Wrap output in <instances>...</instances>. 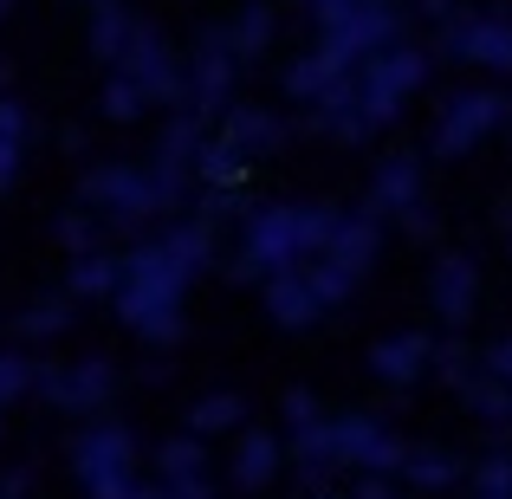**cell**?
<instances>
[{
    "instance_id": "18",
    "label": "cell",
    "mask_w": 512,
    "mask_h": 499,
    "mask_svg": "<svg viewBox=\"0 0 512 499\" xmlns=\"http://www.w3.org/2000/svg\"><path fill=\"white\" fill-rule=\"evenodd\" d=\"M422 20H435V26H448V20H454V0H422Z\"/></svg>"
},
{
    "instance_id": "21",
    "label": "cell",
    "mask_w": 512,
    "mask_h": 499,
    "mask_svg": "<svg viewBox=\"0 0 512 499\" xmlns=\"http://www.w3.org/2000/svg\"><path fill=\"white\" fill-rule=\"evenodd\" d=\"M357 499H389V487H383V474H370V480H363V487H357Z\"/></svg>"
},
{
    "instance_id": "17",
    "label": "cell",
    "mask_w": 512,
    "mask_h": 499,
    "mask_svg": "<svg viewBox=\"0 0 512 499\" xmlns=\"http://www.w3.org/2000/svg\"><path fill=\"white\" fill-rule=\"evenodd\" d=\"M487 376H493V383H506V389H512V337H506V344H493V350H487Z\"/></svg>"
},
{
    "instance_id": "20",
    "label": "cell",
    "mask_w": 512,
    "mask_h": 499,
    "mask_svg": "<svg viewBox=\"0 0 512 499\" xmlns=\"http://www.w3.org/2000/svg\"><path fill=\"white\" fill-rule=\"evenodd\" d=\"M201 422H208V428H221V422H234V402H208V409H201Z\"/></svg>"
},
{
    "instance_id": "15",
    "label": "cell",
    "mask_w": 512,
    "mask_h": 499,
    "mask_svg": "<svg viewBox=\"0 0 512 499\" xmlns=\"http://www.w3.org/2000/svg\"><path fill=\"white\" fill-rule=\"evenodd\" d=\"M234 137L266 150V143H279V124H273V117H234Z\"/></svg>"
},
{
    "instance_id": "3",
    "label": "cell",
    "mask_w": 512,
    "mask_h": 499,
    "mask_svg": "<svg viewBox=\"0 0 512 499\" xmlns=\"http://www.w3.org/2000/svg\"><path fill=\"white\" fill-rule=\"evenodd\" d=\"M376 247H383V227H376V214H338V227H331V247L318 253L305 273H312V286L325 292L331 305H338L344 292L363 286V273H370Z\"/></svg>"
},
{
    "instance_id": "16",
    "label": "cell",
    "mask_w": 512,
    "mask_h": 499,
    "mask_svg": "<svg viewBox=\"0 0 512 499\" xmlns=\"http://www.w3.org/2000/svg\"><path fill=\"white\" fill-rule=\"evenodd\" d=\"M266 33H273V20H266V13L253 7L247 20H240V46H247V52H253V46H266Z\"/></svg>"
},
{
    "instance_id": "10",
    "label": "cell",
    "mask_w": 512,
    "mask_h": 499,
    "mask_svg": "<svg viewBox=\"0 0 512 499\" xmlns=\"http://www.w3.org/2000/svg\"><path fill=\"white\" fill-rule=\"evenodd\" d=\"M415 201H422V163H415V156H389V163L376 169V208L409 214Z\"/></svg>"
},
{
    "instance_id": "19",
    "label": "cell",
    "mask_w": 512,
    "mask_h": 499,
    "mask_svg": "<svg viewBox=\"0 0 512 499\" xmlns=\"http://www.w3.org/2000/svg\"><path fill=\"white\" fill-rule=\"evenodd\" d=\"M208 169L227 182V175H240V156H234V150H214V163H208Z\"/></svg>"
},
{
    "instance_id": "2",
    "label": "cell",
    "mask_w": 512,
    "mask_h": 499,
    "mask_svg": "<svg viewBox=\"0 0 512 499\" xmlns=\"http://www.w3.org/2000/svg\"><path fill=\"white\" fill-rule=\"evenodd\" d=\"M422 78H428V52L402 46V39H396V46H383L376 59H363L357 72H350V85H357V104H363V117H370V130L396 124L402 98L422 91Z\"/></svg>"
},
{
    "instance_id": "9",
    "label": "cell",
    "mask_w": 512,
    "mask_h": 499,
    "mask_svg": "<svg viewBox=\"0 0 512 499\" xmlns=\"http://www.w3.org/2000/svg\"><path fill=\"white\" fill-rule=\"evenodd\" d=\"M266 305H273L279 325H318L331 299L312 286V273H279V279H273V292H266Z\"/></svg>"
},
{
    "instance_id": "12",
    "label": "cell",
    "mask_w": 512,
    "mask_h": 499,
    "mask_svg": "<svg viewBox=\"0 0 512 499\" xmlns=\"http://www.w3.org/2000/svg\"><path fill=\"white\" fill-rule=\"evenodd\" d=\"M338 78H350V72H338L325 52H312V59H299V65L286 72V91H292V98H312V104H318L331 85H338Z\"/></svg>"
},
{
    "instance_id": "6",
    "label": "cell",
    "mask_w": 512,
    "mask_h": 499,
    "mask_svg": "<svg viewBox=\"0 0 512 499\" xmlns=\"http://www.w3.org/2000/svg\"><path fill=\"white\" fill-rule=\"evenodd\" d=\"M331 428H338V461L363 467V474H402V441L376 415H344Z\"/></svg>"
},
{
    "instance_id": "14",
    "label": "cell",
    "mask_w": 512,
    "mask_h": 499,
    "mask_svg": "<svg viewBox=\"0 0 512 499\" xmlns=\"http://www.w3.org/2000/svg\"><path fill=\"white\" fill-rule=\"evenodd\" d=\"M273 461H279V454H273V441H266V435H253L247 448H240V487H266V480H273Z\"/></svg>"
},
{
    "instance_id": "4",
    "label": "cell",
    "mask_w": 512,
    "mask_h": 499,
    "mask_svg": "<svg viewBox=\"0 0 512 499\" xmlns=\"http://www.w3.org/2000/svg\"><path fill=\"white\" fill-rule=\"evenodd\" d=\"M506 111L512 104L500 91H454L435 117V156H467L474 143H487L493 130L506 124Z\"/></svg>"
},
{
    "instance_id": "13",
    "label": "cell",
    "mask_w": 512,
    "mask_h": 499,
    "mask_svg": "<svg viewBox=\"0 0 512 499\" xmlns=\"http://www.w3.org/2000/svg\"><path fill=\"white\" fill-rule=\"evenodd\" d=\"M474 499H512V454H487L474 467Z\"/></svg>"
},
{
    "instance_id": "7",
    "label": "cell",
    "mask_w": 512,
    "mask_h": 499,
    "mask_svg": "<svg viewBox=\"0 0 512 499\" xmlns=\"http://www.w3.org/2000/svg\"><path fill=\"white\" fill-rule=\"evenodd\" d=\"M474 292H480V273L467 253H441L435 273H428V299H435V312L448 318V325H467V312H474Z\"/></svg>"
},
{
    "instance_id": "11",
    "label": "cell",
    "mask_w": 512,
    "mask_h": 499,
    "mask_svg": "<svg viewBox=\"0 0 512 499\" xmlns=\"http://www.w3.org/2000/svg\"><path fill=\"white\" fill-rule=\"evenodd\" d=\"M454 454H441V448H415V454H402V480L409 487H422V493H441V487H454Z\"/></svg>"
},
{
    "instance_id": "8",
    "label": "cell",
    "mask_w": 512,
    "mask_h": 499,
    "mask_svg": "<svg viewBox=\"0 0 512 499\" xmlns=\"http://www.w3.org/2000/svg\"><path fill=\"white\" fill-rule=\"evenodd\" d=\"M428 363H435V344H428L422 331H396V337H383V344L370 350V370L383 376V383H396V389L415 383Z\"/></svg>"
},
{
    "instance_id": "1",
    "label": "cell",
    "mask_w": 512,
    "mask_h": 499,
    "mask_svg": "<svg viewBox=\"0 0 512 499\" xmlns=\"http://www.w3.org/2000/svg\"><path fill=\"white\" fill-rule=\"evenodd\" d=\"M331 227H338L331 208H273V214H260V221H253V266H266V273H305V266L331 247Z\"/></svg>"
},
{
    "instance_id": "5",
    "label": "cell",
    "mask_w": 512,
    "mask_h": 499,
    "mask_svg": "<svg viewBox=\"0 0 512 499\" xmlns=\"http://www.w3.org/2000/svg\"><path fill=\"white\" fill-rule=\"evenodd\" d=\"M448 59H474L487 72H512V20L506 13H474V20H448L441 26Z\"/></svg>"
}]
</instances>
